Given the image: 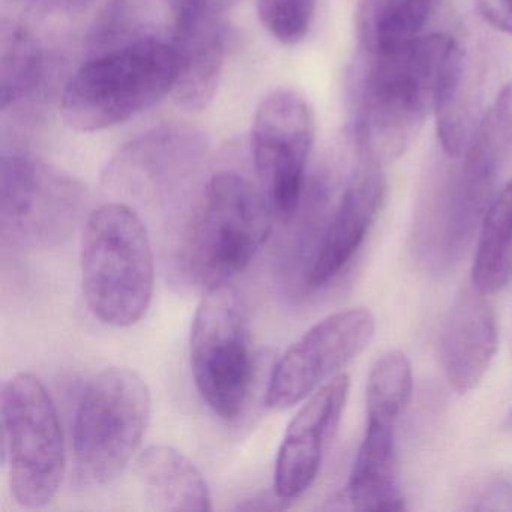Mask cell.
<instances>
[{
    "label": "cell",
    "mask_w": 512,
    "mask_h": 512,
    "mask_svg": "<svg viewBox=\"0 0 512 512\" xmlns=\"http://www.w3.org/2000/svg\"><path fill=\"white\" fill-rule=\"evenodd\" d=\"M43 74L40 47L26 29H5L0 56V107L14 106L34 91Z\"/></svg>",
    "instance_id": "cell-20"
},
{
    "label": "cell",
    "mask_w": 512,
    "mask_h": 512,
    "mask_svg": "<svg viewBox=\"0 0 512 512\" xmlns=\"http://www.w3.org/2000/svg\"><path fill=\"white\" fill-rule=\"evenodd\" d=\"M413 389L412 364L400 350L385 353L371 368L365 406L367 422L392 425L409 403Z\"/></svg>",
    "instance_id": "cell-19"
},
{
    "label": "cell",
    "mask_w": 512,
    "mask_h": 512,
    "mask_svg": "<svg viewBox=\"0 0 512 512\" xmlns=\"http://www.w3.org/2000/svg\"><path fill=\"white\" fill-rule=\"evenodd\" d=\"M350 379L337 374L320 386L287 427L275 461V494L284 503L299 499L319 476L325 451L337 434Z\"/></svg>",
    "instance_id": "cell-11"
},
{
    "label": "cell",
    "mask_w": 512,
    "mask_h": 512,
    "mask_svg": "<svg viewBox=\"0 0 512 512\" xmlns=\"http://www.w3.org/2000/svg\"><path fill=\"white\" fill-rule=\"evenodd\" d=\"M190 361L197 391L224 421L239 418L254 379L247 305L230 283L206 290L191 326Z\"/></svg>",
    "instance_id": "cell-7"
},
{
    "label": "cell",
    "mask_w": 512,
    "mask_h": 512,
    "mask_svg": "<svg viewBox=\"0 0 512 512\" xmlns=\"http://www.w3.org/2000/svg\"><path fill=\"white\" fill-rule=\"evenodd\" d=\"M464 59L460 44L443 34L419 35L388 52L365 55L353 98L356 155L383 166L404 154Z\"/></svg>",
    "instance_id": "cell-1"
},
{
    "label": "cell",
    "mask_w": 512,
    "mask_h": 512,
    "mask_svg": "<svg viewBox=\"0 0 512 512\" xmlns=\"http://www.w3.org/2000/svg\"><path fill=\"white\" fill-rule=\"evenodd\" d=\"M151 410V391L130 368H106L86 383L73 427V475L79 487H103L127 469L142 445Z\"/></svg>",
    "instance_id": "cell-5"
},
{
    "label": "cell",
    "mask_w": 512,
    "mask_h": 512,
    "mask_svg": "<svg viewBox=\"0 0 512 512\" xmlns=\"http://www.w3.org/2000/svg\"><path fill=\"white\" fill-rule=\"evenodd\" d=\"M82 290L95 319L130 328L148 313L155 286L151 239L142 218L124 203L95 209L82 236Z\"/></svg>",
    "instance_id": "cell-4"
},
{
    "label": "cell",
    "mask_w": 512,
    "mask_h": 512,
    "mask_svg": "<svg viewBox=\"0 0 512 512\" xmlns=\"http://www.w3.org/2000/svg\"><path fill=\"white\" fill-rule=\"evenodd\" d=\"M374 331L376 320L367 308L338 311L320 320L275 364L266 406L286 410L310 397L370 346Z\"/></svg>",
    "instance_id": "cell-10"
},
{
    "label": "cell",
    "mask_w": 512,
    "mask_h": 512,
    "mask_svg": "<svg viewBox=\"0 0 512 512\" xmlns=\"http://www.w3.org/2000/svg\"><path fill=\"white\" fill-rule=\"evenodd\" d=\"M392 425L367 422L364 440L353 461L346 487L332 508L353 511H403L404 497L397 481V455Z\"/></svg>",
    "instance_id": "cell-15"
},
{
    "label": "cell",
    "mask_w": 512,
    "mask_h": 512,
    "mask_svg": "<svg viewBox=\"0 0 512 512\" xmlns=\"http://www.w3.org/2000/svg\"><path fill=\"white\" fill-rule=\"evenodd\" d=\"M499 343L496 313L485 293L464 289L449 310L440 334L439 353L449 385L466 394L487 373Z\"/></svg>",
    "instance_id": "cell-13"
},
{
    "label": "cell",
    "mask_w": 512,
    "mask_h": 512,
    "mask_svg": "<svg viewBox=\"0 0 512 512\" xmlns=\"http://www.w3.org/2000/svg\"><path fill=\"white\" fill-rule=\"evenodd\" d=\"M479 16L496 31L512 35V0H473Z\"/></svg>",
    "instance_id": "cell-23"
},
{
    "label": "cell",
    "mask_w": 512,
    "mask_h": 512,
    "mask_svg": "<svg viewBox=\"0 0 512 512\" xmlns=\"http://www.w3.org/2000/svg\"><path fill=\"white\" fill-rule=\"evenodd\" d=\"M136 476L146 505L154 511H211L202 472L178 449L152 445L136 458Z\"/></svg>",
    "instance_id": "cell-16"
},
{
    "label": "cell",
    "mask_w": 512,
    "mask_h": 512,
    "mask_svg": "<svg viewBox=\"0 0 512 512\" xmlns=\"http://www.w3.org/2000/svg\"><path fill=\"white\" fill-rule=\"evenodd\" d=\"M512 278V179L494 197L481 221L472 286L485 295L499 292Z\"/></svg>",
    "instance_id": "cell-18"
},
{
    "label": "cell",
    "mask_w": 512,
    "mask_h": 512,
    "mask_svg": "<svg viewBox=\"0 0 512 512\" xmlns=\"http://www.w3.org/2000/svg\"><path fill=\"white\" fill-rule=\"evenodd\" d=\"M2 434L11 493L23 508L50 505L67 470L58 410L44 383L19 373L2 389Z\"/></svg>",
    "instance_id": "cell-6"
},
{
    "label": "cell",
    "mask_w": 512,
    "mask_h": 512,
    "mask_svg": "<svg viewBox=\"0 0 512 512\" xmlns=\"http://www.w3.org/2000/svg\"><path fill=\"white\" fill-rule=\"evenodd\" d=\"M274 215L262 188L244 175L212 176L179 233L178 277L205 292L230 283L268 241Z\"/></svg>",
    "instance_id": "cell-2"
},
{
    "label": "cell",
    "mask_w": 512,
    "mask_h": 512,
    "mask_svg": "<svg viewBox=\"0 0 512 512\" xmlns=\"http://www.w3.org/2000/svg\"><path fill=\"white\" fill-rule=\"evenodd\" d=\"M383 196L385 176L382 166L358 157L355 170L317 241L308 266V286H325L341 274L364 242Z\"/></svg>",
    "instance_id": "cell-12"
},
{
    "label": "cell",
    "mask_w": 512,
    "mask_h": 512,
    "mask_svg": "<svg viewBox=\"0 0 512 512\" xmlns=\"http://www.w3.org/2000/svg\"><path fill=\"white\" fill-rule=\"evenodd\" d=\"M221 8H205L173 20V46L179 56L173 100L187 112H202L214 100L227 53Z\"/></svg>",
    "instance_id": "cell-14"
},
{
    "label": "cell",
    "mask_w": 512,
    "mask_h": 512,
    "mask_svg": "<svg viewBox=\"0 0 512 512\" xmlns=\"http://www.w3.org/2000/svg\"><path fill=\"white\" fill-rule=\"evenodd\" d=\"M314 142L307 101L290 89H275L260 101L251 128V151L260 188L281 220L298 214Z\"/></svg>",
    "instance_id": "cell-9"
},
{
    "label": "cell",
    "mask_w": 512,
    "mask_h": 512,
    "mask_svg": "<svg viewBox=\"0 0 512 512\" xmlns=\"http://www.w3.org/2000/svg\"><path fill=\"white\" fill-rule=\"evenodd\" d=\"M82 208L79 188L23 154L2 158L0 235L22 250L61 245L76 229Z\"/></svg>",
    "instance_id": "cell-8"
},
{
    "label": "cell",
    "mask_w": 512,
    "mask_h": 512,
    "mask_svg": "<svg viewBox=\"0 0 512 512\" xmlns=\"http://www.w3.org/2000/svg\"><path fill=\"white\" fill-rule=\"evenodd\" d=\"M470 145L505 164L512 152V80L473 133Z\"/></svg>",
    "instance_id": "cell-22"
},
{
    "label": "cell",
    "mask_w": 512,
    "mask_h": 512,
    "mask_svg": "<svg viewBox=\"0 0 512 512\" xmlns=\"http://www.w3.org/2000/svg\"><path fill=\"white\" fill-rule=\"evenodd\" d=\"M316 0H257L263 28L283 46L301 43L313 25Z\"/></svg>",
    "instance_id": "cell-21"
},
{
    "label": "cell",
    "mask_w": 512,
    "mask_h": 512,
    "mask_svg": "<svg viewBox=\"0 0 512 512\" xmlns=\"http://www.w3.org/2000/svg\"><path fill=\"white\" fill-rule=\"evenodd\" d=\"M178 71L172 41L157 37H140L97 53L65 86L62 119L79 133L124 124L172 94Z\"/></svg>",
    "instance_id": "cell-3"
},
{
    "label": "cell",
    "mask_w": 512,
    "mask_h": 512,
    "mask_svg": "<svg viewBox=\"0 0 512 512\" xmlns=\"http://www.w3.org/2000/svg\"><path fill=\"white\" fill-rule=\"evenodd\" d=\"M506 425H508L509 428H512V412L509 413L508 421H506Z\"/></svg>",
    "instance_id": "cell-24"
},
{
    "label": "cell",
    "mask_w": 512,
    "mask_h": 512,
    "mask_svg": "<svg viewBox=\"0 0 512 512\" xmlns=\"http://www.w3.org/2000/svg\"><path fill=\"white\" fill-rule=\"evenodd\" d=\"M436 0H359L356 34L365 55H379L421 35Z\"/></svg>",
    "instance_id": "cell-17"
}]
</instances>
